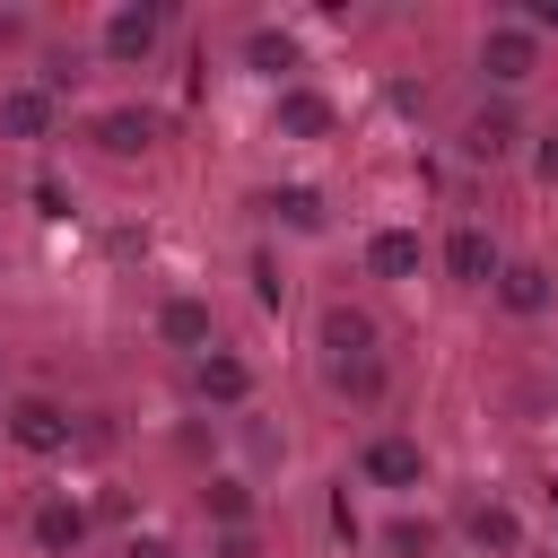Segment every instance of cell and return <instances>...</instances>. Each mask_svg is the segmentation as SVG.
Returning a JSON list of instances; mask_svg holds the SVG:
<instances>
[{
    "label": "cell",
    "mask_w": 558,
    "mask_h": 558,
    "mask_svg": "<svg viewBox=\"0 0 558 558\" xmlns=\"http://www.w3.org/2000/svg\"><path fill=\"white\" fill-rule=\"evenodd\" d=\"M480 70H488L497 87L532 78V70H541V35H532L523 17H514V26H488V35H480Z\"/></svg>",
    "instance_id": "7a4b0ae2"
},
{
    "label": "cell",
    "mask_w": 558,
    "mask_h": 558,
    "mask_svg": "<svg viewBox=\"0 0 558 558\" xmlns=\"http://www.w3.org/2000/svg\"><path fill=\"white\" fill-rule=\"evenodd\" d=\"M270 122H279L288 140H323V131H331V96H323V87H279Z\"/></svg>",
    "instance_id": "277c9868"
},
{
    "label": "cell",
    "mask_w": 558,
    "mask_h": 558,
    "mask_svg": "<svg viewBox=\"0 0 558 558\" xmlns=\"http://www.w3.org/2000/svg\"><path fill=\"white\" fill-rule=\"evenodd\" d=\"M122 558H174V549H166V541H157V532H148V541H131V549H122Z\"/></svg>",
    "instance_id": "d4e9b609"
},
{
    "label": "cell",
    "mask_w": 558,
    "mask_h": 558,
    "mask_svg": "<svg viewBox=\"0 0 558 558\" xmlns=\"http://www.w3.org/2000/svg\"><path fill=\"white\" fill-rule=\"evenodd\" d=\"M244 61H253L262 78H279V70H296V35H279V26H253V35H244Z\"/></svg>",
    "instance_id": "e0dca14e"
},
{
    "label": "cell",
    "mask_w": 558,
    "mask_h": 558,
    "mask_svg": "<svg viewBox=\"0 0 558 558\" xmlns=\"http://www.w3.org/2000/svg\"><path fill=\"white\" fill-rule=\"evenodd\" d=\"M523 26H532V35H549V26H558V0H523Z\"/></svg>",
    "instance_id": "603a6c76"
},
{
    "label": "cell",
    "mask_w": 558,
    "mask_h": 558,
    "mask_svg": "<svg viewBox=\"0 0 558 558\" xmlns=\"http://www.w3.org/2000/svg\"><path fill=\"white\" fill-rule=\"evenodd\" d=\"M366 262H375V270H384V279H410V270H418V262H427V253H418V235H410V227H384V235H375V244H366Z\"/></svg>",
    "instance_id": "2e32d148"
},
{
    "label": "cell",
    "mask_w": 558,
    "mask_h": 558,
    "mask_svg": "<svg viewBox=\"0 0 558 558\" xmlns=\"http://www.w3.org/2000/svg\"><path fill=\"white\" fill-rule=\"evenodd\" d=\"M392 549H401V558H427V549H436V523H392Z\"/></svg>",
    "instance_id": "ffe728a7"
},
{
    "label": "cell",
    "mask_w": 558,
    "mask_h": 558,
    "mask_svg": "<svg viewBox=\"0 0 558 558\" xmlns=\"http://www.w3.org/2000/svg\"><path fill=\"white\" fill-rule=\"evenodd\" d=\"M105 52L113 61H148L157 52V9H113L105 17Z\"/></svg>",
    "instance_id": "9c48e42d"
},
{
    "label": "cell",
    "mask_w": 558,
    "mask_h": 558,
    "mask_svg": "<svg viewBox=\"0 0 558 558\" xmlns=\"http://www.w3.org/2000/svg\"><path fill=\"white\" fill-rule=\"evenodd\" d=\"M462 148H471V157H506V148H514V113H506V105H480L471 131H462Z\"/></svg>",
    "instance_id": "9a60e30c"
},
{
    "label": "cell",
    "mask_w": 558,
    "mask_h": 558,
    "mask_svg": "<svg viewBox=\"0 0 558 558\" xmlns=\"http://www.w3.org/2000/svg\"><path fill=\"white\" fill-rule=\"evenodd\" d=\"M532 166H541V174H549V183H558V131H549V140H541V157H532Z\"/></svg>",
    "instance_id": "cb8c5ba5"
},
{
    "label": "cell",
    "mask_w": 558,
    "mask_h": 558,
    "mask_svg": "<svg viewBox=\"0 0 558 558\" xmlns=\"http://www.w3.org/2000/svg\"><path fill=\"white\" fill-rule=\"evenodd\" d=\"M497 305L506 314H549V270L541 262H506L497 270Z\"/></svg>",
    "instance_id": "8fae6325"
},
{
    "label": "cell",
    "mask_w": 558,
    "mask_h": 558,
    "mask_svg": "<svg viewBox=\"0 0 558 558\" xmlns=\"http://www.w3.org/2000/svg\"><path fill=\"white\" fill-rule=\"evenodd\" d=\"M201 506H209V514H218V523H227V532H235V523H244V514H253V488H244V480H227V471H218V480H209V488H201Z\"/></svg>",
    "instance_id": "ac0fdd59"
},
{
    "label": "cell",
    "mask_w": 558,
    "mask_h": 558,
    "mask_svg": "<svg viewBox=\"0 0 558 558\" xmlns=\"http://www.w3.org/2000/svg\"><path fill=\"white\" fill-rule=\"evenodd\" d=\"M218 558H262V541H253V532L235 523V532H218Z\"/></svg>",
    "instance_id": "7402d4cb"
},
{
    "label": "cell",
    "mask_w": 558,
    "mask_h": 558,
    "mask_svg": "<svg viewBox=\"0 0 558 558\" xmlns=\"http://www.w3.org/2000/svg\"><path fill=\"white\" fill-rule=\"evenodd\" d=\"M270 209H279V218H288V227H323V201H314V192H305V183H288V192H279V201H270Z\"/></svg>",
    "instance_id": "d6986e66"
},
{
    "label": "cell",
    "mask_w": 558,
    "mask_h": 558,
    "mask_svg": "<svg viewBox=\"0 0 558 558\" xmlns=\"http://www.w3.org/2000/svg\"><path fill=\"white\" fill-rule=\"evenodd\" d=\"M244 392H253V366H244V357H227V349H218V357H201V401L235 410Z\"/></svg>",
    "instance_id": "4fadbf2b"
},
{
    "label": "cell",
    "mask_w": 558,
    "mask_h": 558,
    "mask_svg": "<svg viewBox=\"0 0 558 558\" xmlns=\"http://www.w3.org/2000/svg\"><path fill=\"white\" fill-rule=\"evenodd\" d=\"M70 436H78V427H70V410H61V401H44V392H26V401L9 410V445H17V453H70Z\"/></svg>",
    "instance_id": "6da1fadb"
},
{
    "label": "cell",
    "mask_w": 558,
    "mask_h": 558,
    "mask_svg": "<svg viewBox=\"0 0 558 558\" xmlns=\"http://www.w3.org/2000/svg\"><path fill=\"white\" fill-rule=\"evenodd\" d=\"M35 541H44L52 558H70V549L87 541V506H78V497H44V506H35Z\"/></svg>",
    "instance_id": "ba28073f"
},
{
    "label": "cell",
    "mask_w": 558,
    "mask_h": 558,
    "mask_svg": "<svg viewBox=\"0 0 558 558\" xmlns=\"http://www.w3.org/2000/svg\"><path fill=\"white\" fill-rule=\"evenodd\" d=\"M35 209H44V218H70V192H61L52 174H44V183H35Z\"/></svg>",
    "instance_id": "44dd1931"
},
{
    "label": "cell",
    "mask_w": 558,
    "mask_h": 558,
    "mask_svg": "<svg viewBox=\"0 0 558 558\" xmlns=\"http://www.w3.org/2000/svg\"><path fill=\"white\" fill-rule=\"evenodd\" d=\"M17 35H26V17H9V9H0V44H17Z\"/></svg>",
    "instance_id": "484cf974"
},
{
    "label": "cell",
    "mask_w": 558,
    "mask_h": 558,
    "mask_svg": "<svg viewBox=\"0 0 558 558\" xmlns=\"http://www.w3.org/2000/svg\"><path fill=\"white\" fill-rule=\"evenodd\" d=\"M471 541H480V558H488V549L514 558V549H523V514H514V506H471Z\"/></svg>",
    "instance_id": "5bb4252c"
},
{
    "label": "cell",
    "mask_w": 558,
    "mask_h": 558,
    "mask_svg": "<svg viewBox=\"0 0 558 558\" xmlns=\"http://www.w3.org/2000/svg\"><path fill=\"white\" fill-rule=\"evenodd\" d=\"M445 270H453L462 288H488V279H497L506 262H497V244H488L480 227H453V235H445Z\"/></svg>",
    "instance_id": "5b68a950"
},
{
    "label": "cell",
    "mask_w": 558,
    "mask_h": 558,
    "mask_svg": "<svg viewBox=\"0 0 558 558\" xmlns=\"http://www.w3.org/2000/svg\"><path fill=\"white\" fill-rule=\"evenodd\" d=\"M0 131L9 140H44L52 131V87H9L0 96Z\"/></svg>",
    "instance_id": "30bf717a"
},
{
    "label": "cell",
    "mask_w": 558,
    "mask_h": 558,
    "mask_svg": "<svg viewBox=\"0 0 558 558\" xmlns=\"http://www.w3.org/2000/svg\"><path fill=\"white\" fill-rule=\"evenodd\" d=\"M357 471H366L375 488H418V480H427V453H418L410 436H375V445L357 453Z\"/></svg>",
    "instance_id": "3957f363"
},
{
    "label": "cell",
    "mask_w": 558,
    "mask_h": 558,
    "mask_svg": "<svg viewBox=\"0 0 558 558\" xmlns=\"http://www.w3.org/2000/svg\"><path fill=\"white\" fill-rule=\"evenodd\" d=\"M323 349H331V366H366V357H375V323L349 314V305H331V314H323Z\"/></svg>",
    "instance_id": "52a82bcc"
},
{
    "label": "cell",
    "mask_w": 558,
    "mask_h": 558,
    "mask_svg": "<svg viewBox=\"0 0 558 558\" xmlns=\"http://www.w3.org/2000/svg\"><path fill=\"white\" fill-rule=\"evenodd\" d=\"M157 331H166L174 349H209L218 314H209V296H166V305H157Z\"/></svg>",
    "instance_id": "8992f818"
},
{
    "label": "cell",
    "mask_w": 558,
    "mask_h": 558,
    "mask_svg": "<svg viewBox=\"0 0 558 558\" xmlns=\"http://www.w3.org/2000/svg\"><path fill=\"white\" fill-rule=\"evenodd\" d=\"M96 140H105L113 157H140V148L157 140V113H140V105H113V113L96 122Z\"/></svg>",
    "instance_id": "7c38bea8"
}]
</instances>
